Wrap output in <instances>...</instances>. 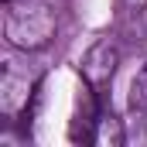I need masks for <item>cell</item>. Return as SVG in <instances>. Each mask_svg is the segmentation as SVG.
I'll list each match as a JSON object with an SVG mask.
<instances>
[{
    "label": "cell",
    "mask_w": 147,
    "mask_h": 147,
    "mask_svg": "<svg viewBox=\"0 0 147 147\" xmlns=\"http://www.w3.org/2000/svg\"><path fill=\"white\" fill-rule=\"evenodd\" d=\"M58 34V10L48 0H14L3 7V38L17 51H41Z\"/></svg>",
    "instance_id": "cell-1"
},
{
    "label": "cell",
    "mask_w": 147,
    "mask_h": 147,
    "mask_svg": "<svg viewBox=\"0 0 147 147\" xmlns=\"http://www.w3.org/2000/svg\"><path fill=\"white\" fill-rule=\"evenodd\" d=\"M116 69H120V48H116L113 38H96L86 48L82 62H79V75H82V82H86V89L92 96H99L113 82Z\"/></svg>",
    "instance_id": "cell-2"
},
{
    "label": "cell",
    "mask_w": 147,
    "mask_h": 147,
    "mask_svg": "<svg viewBox=\"0 0 147 147\" xmlns=\"http://www.w3.org/2000/svg\"><path fill=\"white\" fill-rule=\"evenodd\" d=\"M28 99H31V82L21 79L14 69H3V75H0V110H3V116H17L28 106Z\"/></svg>",
    "instance_id": "cell-3"
},
{
    "label": "cell",
    "mask_w": 147,
    "mask_h": 147,
    "mask_svg": "<svg viewBox=\"0 0 147 147\" xmlns=\"http://www.w3.org/2000/svg\"><path fill=\"white\" fill-rule=\"evenodd\" d=\"M89 140H92L96 147H123V144H127V130H123V120L103 110L99 116H96V120H92Z\"/></svg>",
    "instance_id": "cell-4"
},
{
    "label": "cell",
    "mask_w": 147,
    "mask_h": 147,
    "mask_svg": "<svg viewBox=\"0 0 147 147\" xmlns=\"http://www.w3.org/2000/svg\"><path fill=\"white\" fill-rule=\"evenodd\" d=\"M130 106H134V110H147V62L140 65V72L134 75V86H130Z\"/></svg>",
    "instance_id": "cell-5"
},
{
    "label": "cell",
    "mask_w": 147,
    "mask_h": 147,
    "mask_svg": "<svg viewBox=\"0 0 147 147\" xmlns=\"http://www.w3.org/2000/svg\"><path fill=\"white\" fill-rule=\"evenodd\" d=\"M127 7H130V10H144L147 0H127Z\"/></svg>",
    "instance_id": "cell-6"
},
{
    "label": "cell",
    "mask_w": 147,
    "mask_h": 147,
    "mask_svg": "<svg viewBox=\"0 0 147 147\" xmlns=\"http://www.w3.org/2000/svg\"><path fill=\"white\" fill-rule=\"evenodd\" d=\"M0 3H3V7H7V3H14V0H0Z\"/></svg>",
    "instance_id": "cell-7"
}]
</instances>
